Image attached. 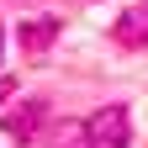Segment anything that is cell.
<instances>
[{"mask_svg": "<svg viewBox=\"0 0 148 148\" xmlns=\"http://www.w3.org/2000/svg\"><path fill=\"white\" fill-rule=\"evenodd\" d=\"M37 122H42V106H37V101H32V106H21V111H11V116H0V127H5L11 138H27Z\"/></svg>", "mask_w": 148, "mask_h": 148, "instance_id": "3957f363", "label": "cell"}, {"mask_svg": "<svg viewBox=\"0 0 148 148\" xmlns=\"http://www.w3.org/2000/svg\"><path fill=\"white\" fill-rule=\"evenodd\" d=\"M53 37H58V21H53V16H37V21H27V27H21V42H27L32 53H37V48H48Z\"/></svg>", "mask_w": 148, "mask_h": 148, "instance_id": "277c9868", "label": "cell"}, {"mask_svg": "<svg viewBox=\"0 0 148 148\" xmlns=\"http://www.w3.org/2000/svg\"><path fill=\"white\" fill-rule=\"evenodd\" d=\"M53 148H90V143H85V132H79V138H64V143H53Z\"/></svg>", "mask_w": 148, "mask_h": 148, "instance_id": "5b68a950", "label": "cell"}, {"mask_svg": "<svg viewBox=\"0 0 148 148\" xmlns=\"http://www.w3.org/2000/svg\"><path fill=\"white\" fill-rule=\"evenodd\" d=\"M0 48H5V32H0Z\"/></svg>", "mask_w": 148, "mask_h": 148, "instance_id": "52a82bcc", "label": "cell"}, {"mask_svg": "<svg viewBox=\"0 0 148 148\" xmlns=\"http://www.w3.org/2000/svg\"><path fill=\"white\" fill-rule=\"evenodd\" d=\"M116 37H122V42H132V48H148V5L127 11L122 27H116Z\"/></svg>", "mask_w": 148, "mask_h": 148, "instance_id": "7a4b0ae2", "label": "cell"}, {"mask_svg": "<svg viewBox=\"0 0 148 148\" xmlns=\"http://www.w3.org/2000/svg\"><path fill=\"white\" fill-rule=\"evenodd\" d=\"M85 143H90V148H127V106H101V111H90Z\"/></svg>", "mask_w": 148, "mask_h": 148, "instance_id": "6da1fadb", "label": "cell"}, {"mask_svg": "<svg viewBox=\"0 0 148 148\" xmlns=\"http://www.w3.org/2000/svg\"><path fill=\"white\" fill-rule=\"evenodd\" d=\"M11 90H16V85H11V79H0V101H5V95H11Z\"/></svg>", "mask_w": 148, "mask_h": 148, "instance_id": "8992f818", "label": "cell"}]
</instances>
